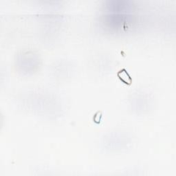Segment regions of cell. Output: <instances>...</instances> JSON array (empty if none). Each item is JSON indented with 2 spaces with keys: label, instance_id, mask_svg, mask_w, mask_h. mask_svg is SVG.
<instances>
[{
  "label": "cell",
  "instance_id": "cell-1",
  "mask_svg": "<svg viewBox=\"0 0 176 176\" xmlns=\"http://www.w3.org/2000/svg\"><path fill=\"white\" fill-rule=\"evenodd\" d=\"M118 76H120V78L122 81L125 82V83H130L131 82V78L129 76V74H127V72L125 71V70H121V71L118 73Z\"/></svg>",
  "mask_w": 176,
  "mask_h": 176
}]
</instances>
